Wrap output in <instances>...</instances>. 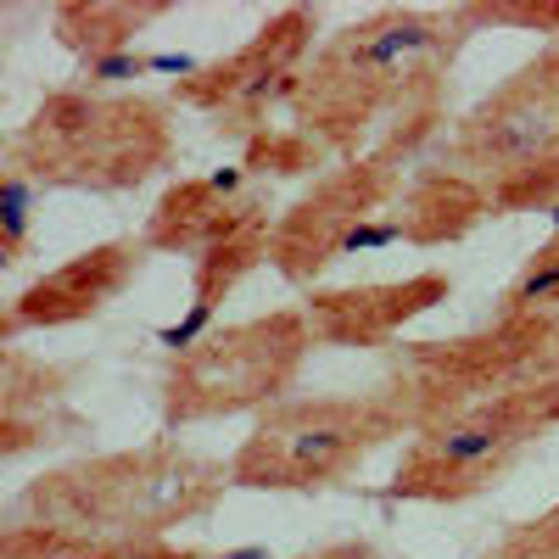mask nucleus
Segmentation results:
<instances>
[{"label": "nucleus", "mask_w": 559, "mask_h": 559, "mask_svg": "<svg viewBox=\"0 0 559 559\" xmlns=\"http://www.w3.org/2000/svg\"><path fill=\"white\" fill-rule=\"evenodd\" d=\"M471 39L464 12L426 7H381L336 34L319 51L297 90V129L319 152L364 157L408 118H431L448 102V68Z\"/></svg>", "instance_id": "nucleus-1"}, {"label": "nucleus", "mask_w": 559, "mask_h": 559, "mask_svg": "<svg viewBox=\"0 0 559 559\" xmlns=\"http://www.w3.org/2000/svg\"><path fill=\"white\" fill-rule=\"evenodd\" d=\"M7 163L39 191L129 197L174 163V107L140 90H51L7 134Z\"/></svg>", "instance_id": "nucleus-2"}, {"label": "nucleus", "mask_w": 559, "mask_h": 559, "mask_svg": "<svg viewBox=\"0 0 559 559\" xmlns=\"http://www.w3.org/2000/svg\"><path fill=\"white\" fill-rule=\"evenodd\" d=\"M224 487H229V464L163 442L140 453L68 464V471L34 481L17 498V509H34V521H12V526H45L90 548L146 543L185 515H202Z\"/></svg>", "instance_id": "nucleus-3"}, {"label": "nucleus", "mask_w": 559, "mask_h": 559, "mask_svg": "<svg viewBox=\"0 0 559 559\" xmlns=\"http://www.w3.org/2000/svg\"><path fill=\"white\" fill-rule=\"evenodd\" d=\"M414 437L397 397L381 392H313L286 397L252 419L229 453V487L247 492H331L353 481L369 453Z\"/></svg>", "instance_id": "nucleus-4"}, {"label": "nucleus", "mask_w": 559, "mask_h": 559, "mask_svg": "<svg viewBox=\"0 0 559 559\" xmlns=\"http://www.w3.org/2000/svg\"><path fill=\"white\" fill-rule=\"evenodd\" d=\"M498 213H559V45L521 62L464 112L442 157Z\"/></svg>", "instance_id": "nucleus-5"}, {"label": "nucleus", "mask_w": 559, "mask_h": 559, "mask_svg": "<svg viewBox=\"0 0 559 559\" xmlns=\"http://www.w3.org/2000/svg\"><path fill=\"white\" fill-rule=\"evenodd\" d=\"M437 123H442V112L397 123L364 157L336 163L331 174H319L292 207H280L274 236H269V269L280 280H292V286H313V280L331 269V263L353 258L358 241L408 191V179H414L408 168H414L419 152L431 146Z\"/></svg>", "instance_id": "nucleus-6"}, {"label": "nucleus", "mask_w": 559, "mask_h": 559, "mask_svg": "<svg viewBox=\"0 0 559 559\" xmlns=\"http://www.w3.org/2000/svg\"><path fill=\"white\" fill-rule=\"evenodd\" d=\"M554 381H559V313H532V319L492 313L487 331L453 342H414L408 353H397L386 392L408 414V431H426L459 408Z\"/></svg>", "instance_id": "nucleus-7"}, {"label": "nucleus", "mask_w": 559, "mask_h": 559, "mask_svg": "<svg viewBox=\"0 0 559 559\" xmlns=\"http://www.w3.org/2000/svg\"><path fill=\"white\" fill-rule=\"evenodd\" d=\"M308 353H313V331L302 308H274L241 324H218V331L174 353L163 381V419L174 431H185V426H207V419L269 414L297 386Z\"/></svg>", "instance_id": "nucleus-8"}, {"label": "nucleus", "mask_w": 559, "mask_h": 559, "mask_svg": "<svg viewBox=\"0 0 559 559\" xmlns=\"http://www.w3.org/2000/svg\"><path fill=\"white\" fill-rule=\"evenodd\" d=\"M559 431V381L554 386H526L476 408H459L437 426L414 431L386 498L397 503H464L498 487L515 464Z\"/></svg>", "instance_id": "nucleus-9"}, {"label": "nucleus", "mask_w": 559, "mask_h": 559, "mask_svg": "<svg viewBox=\"0 0 559 559\" xmlns=\"http://www.w3.org/2000/svg\"><path fill=\"white\" fill-rule=\"evenodd\" d=\"M313 34H319V17L308 7H286L274 12L247 45H236L229 57L185 73L174 84V102L191 107L202 118H213V129L224 134H263L274 129L269 118L280 107H297V90H302V73L313 62Z\"/></svg>", "instance_id": "nucleus-10"}, {"label": "nucleus", "mask_w": 559, "mask_h": 559, "mask_svg": "<svg viewBox=\"0 0 559 559\" xmlns=\"http://www.w3.org/2000/svg\"><path fill=\"white\" fill-rule=\"evenodd\" d=\"M274 202L269 185L241 163V168H213L197 179H174L157 197L152 218H146V247L163 258H207L229 241L247 236H274Z\"/></svg>", "instance_id": "nucleus-11"}, {"label": "nucleus", "mask_w": 559, "mask_h": 559, "mask_svg": "<svg viewBox=\"0 0 559 559\" xmlns=\"http://www.w3.org/2000/svg\"><path fill=\"white\" fill-rule=\"evenodd\" d=\"M146 258H152L146 236H112V241H96V247L62 258L57 269L28 280V286L0 308V342L17 347V336H28V331H68V324L107 313L140 280Z\"/></svg>", "instance_id": "nucleus-12"}, {"label": "nucleus", "mask_w": 559, "mask_h": 559, "mask_svg": "<svg viewBox=\"0 0 559 559\" xmlns=\"http://www.w3.org/2000/svg\"><path fill=\"white\" fill-rule=\"evenodd\" d=\"M437 302H448V274L419 269V274H403V280L308 292L302 319L313 331V347H364V353H376V347L397 342L414 319H426Z\"/></svg>", "instance_id": "nucleus-13"}, {"label": "nucleus", "mask_w": 559, "mask_h": 559, "mask_svg": "<svg viewBox=\"0 0 559 559\" xmlns=\"http://www.w3.org/2000/svg\"><path fill=\"white\" fill-rule=\"evenodd\" d=\"M481 218H492V202L481 197V185L464 179L448 163H426V168H414L397 207L358 241V252L392 247V241H403V247H453V241L471 236Z\"/></svg>", "instance_id": "nucleus-14"}, {"label": "nucleus", "mask_w": 559, "mask_h": 559, "mask_svg": "<svg viewBox=\"0 0 559 559\" xmlns=\"http://www.w3.org/2000/svg\"><path fill=\"white\" fill-rule=\"evenodd\" d=\"M163 12H168L163 0H134V7L129 0H84V7L57 12V39L68 45V51H79L96 79H107V73H123L129 39Z\"/></svg>", "instance_id": "nucleus-15"}, {"label": "nucleus", "mask_w": 559, "mask_h": 559, "mask_svg": "<svg viewBox=\"0 0 559 559\" xmlns=\"http://www.w3.org/2000/svg\"><path fill=\"white\" fill-rule=\"evenodd\" d=\"M532 313H559V229L515 269V280L498 297V319H532Z\"/></svg>", "instance_id": "nucleus-16"}, {"label": "nucleus", "mask_w": 559, "mask_h": 559, "mask_svg": "<svg viewBox=\"0 0 559 559\" xmlns=\"http://www.w3.org/2000/svg\"><path fill=\"white\" fill-rule=\"evenodd\" d=\"M34 213H39V185L0 157V269H17L34 236Z\"/></svg>", "instance_id": "nucleus-17"}, {"label": "nucleus", "mask_w": 559, "mask_h": 559, "mask_svg": "<svg viewBox=\"0 0 559 559\" xmlns=\"http://www.w3.org/2000/svg\"><path fill=\"white\" fill-rule=\"evenodd\" d=\"M319 157H324V152H319L313 140L292 123V129H263V134L252 140L247 168H252L258 179H263V174H274V179H280V174H308Z\"/></svg>", "instance_id": "nucleus-18"}, {"label": "nucleus", "mask_w": 559, "mask_h": 559, "mask_svg": "<svg viewBox=\"0 0 559 559\" xmlns=\"http://www.w3.org/2000/svg\"><path fill=\"white\" fill-rule=\"evenodd\" d=\"M476 23H515V28H543L559 45V0H492V7H459Z\"/></svg>", "instance_id": "nucleus-19"}, {"label": "nucleus", "mask_w": 559, "mask_h": 559, "mask_svg": "<svg viewBox=\"0 0 559 559\" xmlns=\"http://www.w3.org/2000/svg\"><path fill=\"white\" fill-rule=\"evenodd\" d=\"M84 559H207L202 548H174L163 537H146V543H107V548H90Z\"/></svg>", "instance_id": "nucleus-20"}]
</instances>
